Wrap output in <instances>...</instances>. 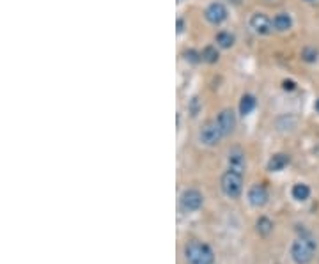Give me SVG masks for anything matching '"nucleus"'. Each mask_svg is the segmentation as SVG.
Instances as JSON below:
<instances>
[{
  "label": "nucleus",
  "instance_id": "nucleus-8",
  "mask_svg": "<svg viewBox=\"0 0 319 264\" xmlns=\"http://www.w3.org/2000/svg\"><path fill=\"white\" fill-rule=\"evenodd\" d=\"M216 122H218V126H220V130H222L224 136H227L234 132V128H236V116H234V112L230 108H224L222 112L218 114Z\"/></svg>",
  "mask_w": 319,
  "mask_h": 264
},
{
  "label": "nucleus",
  "instance_id": "nucleus-7",
  "mask_svg": "<svg viewBox=\"0 0 319 264\" xmlns=\"http://www.w3.org/2000/svg\"><path fill=\"white\" fill-rule=\"evenodd\" d=\"M204 16H206V20L211 25H220L227 20V8L222 2H213V4H210L206 8Z\"/></svg>",
  "mask_w": 319,
  "mask_h": 264
},
{
  "label": "nucleus",
  "instance_id": "nucleus-23",
  "mask_svg": "<svg viewBox=\"0 0 319 264\" xmlns=\"http://www.w3.org/2000/svg\"><path fill=\"white\" fill-rule=\"evenodd\" d=\"M316 110H318V112H319V100L316 101Z\"/></svg>",
  "mask_w": 319,
  "mask_h": 264
},
{
  "label": "nucleus",
  "instance_id": "nucleus-2",
  "mask_svg": "<svg viewBox=\"0 0 319 264\" xmlns=\"http://www.w3.org/2000/svg\"><path fill=\"white\" fill-rule=\"evenodd\" d=\"M316 254V241L312 238H298L291 246V257L296 264H308Z\"/></svg>",
  "mask_w": 319,
  "mask_h": 264
},
{
  "label": "nucleus",
  "instance_id": "nucleus-14",
  "mask_svg": "<svg viewBox=\"0 0 319 264\" xmlns=\"http://www.w3.org/2000/svg\"><path fill=\"white\" fill-rule=\"evenodd\" d=\"M214 41H216V44L220 48H230L234 44V36L227 30H222L214 36Z\"/></svg>",
  "mask_w": 319,
  "mask_h": 264
},
{
  "label": "nucleus",
  "instance_id": "nucleus-3",
  "mask_svg": "<svg viewBox=\"0 0 319 264\" xmlns=\"http://www.w3.org/2000/svg\"><path fill=\"white\" fill-rule=\"evenodd\" d=\"M220 188H222L226 197L238 198L243 192V174L232 170V168L226 170L222 174V179H220Z\"/></svg>",
  "mask_w": 319,
  "mask_h": 264
},
{
  "label": "nucleus",
  "instance_id": "nucleus-20",
  "mask_svg": "<svg viewBox=\"0 0 319 264\" xmlns=\"http://www.w3.org/2000/svg\"><path fill=\"white\" fill-rule=\"evenodd\" d=\"M282 89L284 90H294L296 84L292 82V80H284V82H282Z\"/></svg>",
  "mask_w": 319,
  "mask_h": 264
},
{
  "label": "nucleus",
  "instance_id": "nucleus-19",
  "mask_svg": "<svg viewBox=\"0 0 319 264\" xmlns=\"http://www.w3.org/2000/svg\"><path fill=\"white\" fill-rule=\"evenodd\" d=\"M184 57H186V60H190V62H198V60H202V55L197 54V52H194V50L184 52Z\"/></svg>",
  "mask_w": 319,
  "mask_h": 264
},
{
  "label": "nucleus",
  "instance_id": "nucleus-10",
  "mask_svg": "<svg viewBox=\"0 0 319 264\" xmlns=\"http://www.w3.org/2000/svg\"><path fill=\"white\" fill-rule=\"evenodd\" d=\"M227 162H229V168H232V170L236 172H242L245 170V152H243L242 148H232L229 151V156H227Z\"/></svg>",
  "mask_w": 319,
  "mask_h": 264
},
{
  "label": "nucleus",
  "instance_id": "nucleus-15",
  "mask_svg": "<svg viewBox=\"0 0 319 264\" xmlns=\"http://www.w3.org/2000/svg\"><path fill=\"white\" fill-rule=\"evenodd\" d=\"M200 55H202V60L208 64H214L218 60V50L216 46H213V44H208V46H204V50L200 52Z\"/></svg>",
  "mask_w": 319,
  "mask_h": 264
},
{
  "label": "nucleus",
  "instance_id": "nucleus-9",
  "mask_svg": "<svg viewBox=\"0 0 319 264\" xmlns=\"http://www.w3.org/2000/svg\"><path fill=\"white\" fill-rule=\"evenodd\" d=\"M270 195L264 184H254L248 190V202L254 208H262L268 202Z\"/></svg>",
  "mask_w": 319,
  "mask_h": 264
},
{
  "label": "nucleus",
  "instance_id": "nucleus-21",
  "mask_svg": "<svg viewBox=\"0 0 319 264\" xmlns=\"http://www.w3.org/2000/svg\"><path fill=\"white\" fill-rule=\"evenodd\" d=\"M198 112V98H194V101H192V116H197Z\"/></svg>",
  "mask_w": 319,
  "mask_h": 264
},
{
  "label": "nucleus",
  "instance_id": "nucleus-11",
  "mask_svg": "<svg viewBox=\"0 0 319 264\" xmlns=\"http://www.w3.org/2000/svg\"><path fill=\"white\" fill-rule=\"evenodd\" d=\"M289 162H291V158H289L288 154H284V152H278V154L272 156V160L268 162V170L278 172V170H282L284 167H288Z\"/></svg>",
  "mask_w": 319,
  "mask_h": 264
},
{
  "label": "nucleus",
  "instance_id": "nucleus-4",
  "mask_svg": "<svg viewBox=\"0 0 319 264\" xmlns=\"http://www.w3.org/2000/svg\"><path fill=\"white\" fill-rule=\"evenodd\" d=\"M222 138H224V133L222 130H220V126H218L216 119L208 120L206 124L198 130V142L202 146H208V148L218 146Z\"/></svg>",
  "mask_w": 319,
  "mask_h": 264
},
{
  "label": "nucleus",
  "instance_id": "nucleus-1",
  "mask_svg": "<svg viewBox=\"0 0 319 264\" xmlns=\"http://www.w3.org/2000/svg\"><path fill=\"white\" fill-rule=\"evenodd\" d=\"M184 259L188 264H214V254L210 245L192 240L184 246Z\"/></svg>",
  "mask_w": 319,
  "mask_h": 264
},
{
  "label": "nucleus",
  "instance_id": "nucleus-24",
  "mask_svg": "<svg viewBox=\"0 0 319 264\" xmlns=\"http://www.w3.org/2000/svg\"><path fill=\"white\" fill-rule=\"evenodd\" d=\"M305 2H316V0H305Z\"/></svg>",
  "mask_w": 319,
  "mask_h": 264
},
{
  "label": "nucleus",
  "instance_id": "nucleus-6",
  "mask_svg": "<svg viewBox=\"0 0 319 264\" xmlns=\"http://www.w3.org/2000/svg\"><path fill=\"white\" fill-rule=\"evenodd\" d=\"M204 202L202 194L195 188H190V190H184L183 195H181V206H183L184 211H197L200 210Z\"/></svg>",
  "mask_w": 319,
  "mask_h": 264
},
{
  "label": "nucleus",
  "instance_id": "nucleus-5",
  "mask_svg": "<svg viewBox=\"0 0 319 264\" xmlns=\"http://www.w3.org/2000/svg\"><path fill=\"white\" fill-rule=\"evenodd\" d=\"M250 28L259 36H268L273 28V22L264 14V12H254L250 16Z\"/></svg>",
  "mask_w": 319,
  "mask_h": 264
},
{
  "label": "nucleus",
  "instance_id": "nucleus-22",
  "mask_svg": "<svg viewBox=\"0 0 319 264\" xmlns=\"http://www.w3.org/2000/svg\"><path fill=\"white\" fill-rule=\"evenodd\" d=\"M184 30V22L181 18L178 20V34H181V32Z\"/></svg>",
  "mask_w": 319,
  "mask_h": 264
},
{
  "label": "nucleus",
  "instance_id": "nucleus-17",
  "mask_svg": "<svg viewBox=\"0 0 319 264\" xmlns=\"http://www.w3.org/2000/svg\"><path fill=\"white\" fill-rule=\"evenodd\" d=\"M291 194L296 200H307L308 195H310V188H308L307 184H294Z\"/></svg>",
  "mask_w": 319,
  "mask_h": 264
},
{
  "label": "nucleus",
  "instance_id": "nucleus-18",
  "mask_svg": "<svg viewBox=\"0 0 319 264\" xmlns=\"http://www.w3.org/2000/svg\"><path fill=\"white\" fill-rule=\"evenodd\" d=\"M302 58L305 62H316L318 60V50L316 48H304L302 50Z\"/></svg>",
  "mask_w": 319,
  "mask_h": 264
},
{
  "label": "nucleus",
  "instance_id": "nucleus-16",
  "mask_svg": "<svg viewBox=\"0 0 319 264\" xmlns=\"http://www.w3.org/2000/svg\"><path fill=\"white\" fill-rule=\"evenodd\" d=\"M256 227H257V232L261 234V236H268V234L273 230V222L266 216H261L259 220H257Z\"/></svg>",
  "mask_w": 319,
  "mask_h": 264
},
{
  "label": "nucleus",
  "instance_id": "nucleus-12",
  "mask_svg": "<svg viewBox=\"0 0 319 264\" xmlns=\"http://www.w3.org/2000/svg\"><path fill=\"white\" fill-rule=\"evenodd\" d=\"M292 27V20L288 12H278V14L273 18V28L278 32H286Z\"/></svg>",
  "mask_w": 319,
  "mask_h": 264
},
{
  "label": "nucleus",
  "instance_id": "nucleus-25",
  "mask_svg": "<svg viewBox=\"0 0 319 264\" xmlns=\"http://www.w3.org/2000/svg\"><path fill=\"white\" fill-rule=\"evenodd\" d=\"M232 2H234V4H238V2H240V0H232Z\"/></svg>",
  "mask_w": 319,
  "mask_h": 264
},
{
  "label": "nucleus",
  "instance_id": "nucleus-13",
  "mask_svg": "<svg viewBox=\"0 0 319 264\" xmlns=\"http://www.w3.org/2000/svg\"><path fill=\"white\" fill-rule=\"evenodd\" d=\"M256 108V98L252 94H245L240 101V114L242 116H248L252 110Z\"/></svg>",
  "mask_w": 319,
  "mask_h": 264
}]
</instances>
